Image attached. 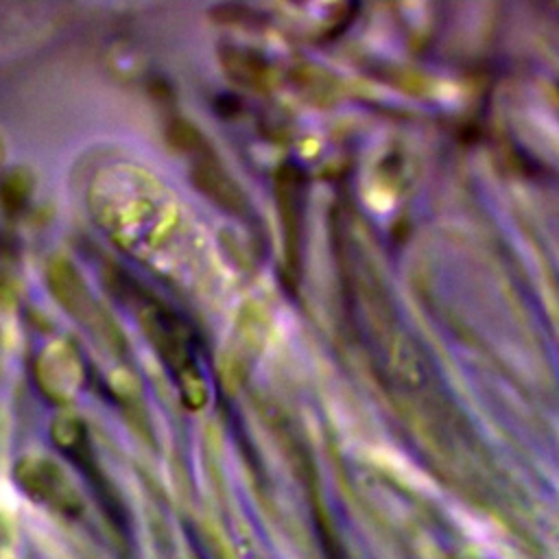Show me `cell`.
<instances>
[{"label":"cell","instance_id":"6da1fadb","mask_svg":"<svg viewBox=\"0 0 559 559\" xmlns=\"http://www.w3.org/2000/svg\"><path fill=\"white\" fill-rule=\"evenodd\" d=\"M48 280V288L55 295V299L85 328H90V332L94 336H98L105 345H109L111 349H122L124 347V338L118 330V325L114 323V319L107 317V312L100 308V304L92 297V293L87 290V286L83 284L81 275L76 273V269L63 260H57L48 266L46 273Z\"/></svg>","mask_w":559,"mask_h":559},{"label":"cell","instance_id":"7a4b0ae2","mask_svg":"<svg viewBox=\"0 0 559 559\" xmlns=\"http://www.w3.org/2000/svg\"><path fill=\"white\" fill-rule=\"evenodd\" d=\"M140 306V323L144 328V334L153 343L155 352L162 356V360L168 365V369L175 373L179 380L181 389H199L201 380L197 376V365L190 354L186 332L177 317L157 304L155 299H144V297H133Z\"/></svg>","mask_w":559,"mask_h":559},{"label":"cell","instance_id":"277c9868","mask_svg":"<svg viewBox=\"0 0 559 559\" xmlns=\"http://www.w3.org/2000/svg\"><path fill=\"white\" fill-rule=\"evenodd\" d=\"M166 140H168V144L173 148H177L179 153L192 155L194 159L212 153V148L205 142L203 133L194 124H190L188 120H173L166 127Z\"/></svg>","mask_w":559,"mask_h":559},{"label":"cell","instance_id":"3957f363","mask_svg":"<svg viewBox=\"0 0 559 559\" xmlns=\"http://www.w3.org/2000/svg\"><path fill=\"white\" fill-rule=\"evenodd\" d=\"M192 183L216 205H221L227 212H238L245 207V199L240 188L231 181V177L221 168V164L214 159V155H203L194 159L192 166Z\"/></svg>","mask_w":559,"mask_h":559},{"label":"cell","instance_id":"5b68a950","mask_svg":"<svg viewBox=\"0 0 559 559\" xmlns=\"http://www.w3.org/2000/svg\"><path fill=\"white\" fill-rule=\"evenodd\" d=\"M31 192V177L22 170L9 173L0 183V203L7 214H17Z\"/></svg>","mask_w":559,"mask_h":559}]
</instances>
